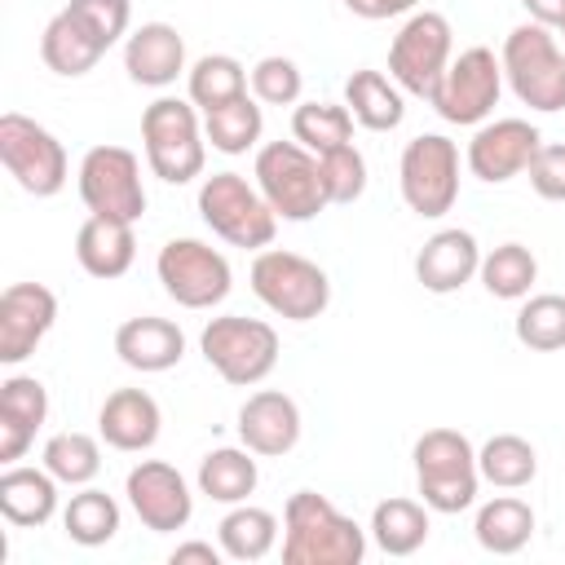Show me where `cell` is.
<instances>
[{"mask_svg":"<svg viewBox=\"0 0 565 565\" xmlns=\"http://www.w3.org/2000/svg\"><path fill=\"white\" fill-rule=\"evenodd\" d=\"M366 530L344 516L327 494L296 490L282 508V565H358Z\"/></svg>","mask_w":565,"mask_h":565,"instance_id":"obj_1","label":"cell"},{"mask_svg":"<svg viewBox=\"0 0 565 565\" xmlns=\"http://www.w3.org/2000/svg\"><path fill=\"white\" fill-rule=\"evenodd\" d=\"M141 146L159 181L168 185L194 181L207 159V132L199 124V106L181 97H154L141 110Z\"/></svg>","mask_w":565,"mask_h":565,"instance_id":"obj_2","label":"cell"},{"mask_svg":"<svg viewBox=\"0 0 565 565\" xmlns=\"http://www.w3.org/2000/svg\"><path fill=\"white\" fill-rule=\"evenodd\" d=\"M252 291L256 300L287 318V322H313L327 313L331 305V278L322 265H313L300 252H282V247H260L252 260Z\"/></svg>","mask_w":565,"mask_h":565,"instance_id":"obj_3","label":"cell"},{"mask_svg":"<svg viewBox=\"0 0 565 565\" xmlns=\"http://www.w3.org/2000/svg\"><path fill=\"white\" fill-rule=\"evenodd\" d=\"M499 62L521 106L543 110V115L565 110V49L556 44L552 26H539V22L512 26Z\"/></svg>","mask_w":565,"mask_h":565,"instance_id":"obj_4","label":"cell"},{"mask_svg":"<svg viewBox=\"0 0 565 565\" xmlns=\"http://www.w3.org/2000/svg\"><path fill=\"white\" fill-rule=\"evenodd\" d=\"M256 190L274 207L278 221H313L331 199L322 185L318 154L305 150L300 141H269L256 150Z\"/></svg>","mask_w":565,"mask_h":565,"instance_id":"obj_5","label":"cell"},{"mask_svg":"<svg viewBox=\"0 0 565 565\" xmlns=\"http://www.w3.org/2000/svg\"><path fill=\"white\" fill-rule=\"evenodd\" d=\"M415 481L428 512H463L477 503V450L459 428H428L415 441Z\"/></svg>","mask_w":565,"mask_h":565,"instance_id":"obj_6","label":"cell"},{"mask_svg":"<svg viewBox=\"0 0 565 565\" xmlns=\"http://www.w3.org/2000/svg\"><path fill=\"white\" fill-rule=\"evenodd\" d=\"M199 216H203V225L216 238H225L230 247H252V252L269 247L274 230H278V216L265 203V194L247 177H238V172L203 177V185H199Z\"/></svg>","mask_w":565,"mask_h":565,"instance_id":"obj_7","label":"cell"},{"mask_svg":"<svg viewBox=\"0 0 565 565\" xmlns=\"http://www.w3.org/2000/svg\"><path fill=\"white\" fill-rule=\"evenodd\" d=\"M199 349H203L207 366L234 388H252L278 366V331L269 322L243 318V313L212 318L199 335Z\"/></svg>","mask_w":565,"mask_h":565,"instance_id":"obj_8","label":"cell"},{"mask_svg":"<svg viewBox=\"0 0 565 565\" xmlns=\"http://www.w3.org/2000/svg\"><path fill=\"white\" fill-rule=\"evenodd\" d=\"M450 49H455V31H450L446 13L419 9L397 26V35L388 44V79L411 97H433L437 79L446 75V66L455 57Z\"/></svg>","mask_w":565,"mask_h":565,"instance_id":"obj_9","label":"cell"},{"mask_svg":"<svg viewBox=\"0 0 565 565\" xmlns=\"http://www.w3.org/2000/svg\"><path fill=\"white\" fill-rule=\"evenodd\" d=\"M0 163L35 199H53L71 177L66 146L44 124H35L31 115H18V110L0 115Z\"/></svg>","mask_w":565,"mask_h":565,"instance_id":"obj_10","label":"cell"},{"mask_svg":"<svg viewBox=\"0 0 565 565\" xmlns=\"http://www.w3.org/2000/svg\"><path fill=\"white\" fill-rule=\"evenodd\" d=\"M397 185L415 216H446L459 199V146L441 132L411 137L397 163Z\"/></svg>","mask_w":565,"mask_h":565,"instance_id":"obj_11","label":"cell"},{"mask_svg":"<svg viewBox=\"0 0 565 565\" xmlns=\"http://www.w3.org/2000/svg\"><path fill=\"white\" fill-rule=\"evenodd\" d=\"M154 274L163 282V291L181 305V309H212L230 296L234 287V269L230 260L203 243V238H168L159 247Z\"/></svg>","mask_w":565,"mask_h":565,"instance_id":"obj_12","label":"cell"},{"mask_svg":"<svg viewBox=\"0 0 565 565\" xmlns=\"http://www.w3.org/2000/svg\"><path fill=\"white\" fill-rule=\"evenodd\" d=\"M499 93H503V62L486 44H477V49H463L459 57H450V66L437 79L428 102L446 124L468 128V124H481L499 106Z\"/></svg>","mask_w":565,"mask_h":565,"instance_id":"obj_13","label":"cell"},{"mask_svg":"<svg viewBox=\"0 0 565 565\" xmlns=\"http://www.w3.org/2000/svg\"><path fill=\"white\" fill-rule=\"evenodd\" d=\"M79 199L93 216H115L137 225L146 212L141 159L124 146H93L79 159Z\"/></svg>","mask_w":565,"mask_h":565,"instance_id":"obj_14","label":"cell"},{"mask_svg":"<svg viewBox=\"0 0 565 565\" xmlns=\"http://www.w3.org/2000/svg\"><path fill=\"white\" fill-rule=\"evenodd\" d=\"M124 494L137 512V521L154 534H172V530H185L190 516H194V494L185 486V477L163 463V459H141L128 481H124Z\"/></svg>","mask_w":565,"mask_h":565,"instance_id":"obj_15","label":"cell"},{"mask_svg":"<svg viewBox=\"0 0 565 565\" xmlns=\"http://www.w3.org/2000/svg\"><path fill=\"white\" fill-rule=\"evenodd\" d=\"M543 146V132L530 124V119H494V124H481L468 141V172L486 185H503L512 177H521L530 168V159L539 154Z\"/></svg>","mask_w":565,"mask_h":565,"instance_id":"obj_16","label":"cell"},{"mask_svg":"<svg viewBox=\"0 0 565 565\" xmlns=\"http://www.w3.org/2000/svg\"><path fill=\"white\" fill-rule=\"evenodd\" d=\"M57 322V296L44 282H9L0 296V362L18 366Z\"/></svg>","mask_w":565,"mask_h":565,"instance_id":"obj_17","label":"cell"},{"mask_svg":"<svg viewBox=\"0 0 565 565\" xmlns=\"http://www.w3.org/2000/svg\"><path fill=\"white\" fill-rule=\"evenodd\" d=\"M238 441L252 455H287L300 441V406L278 393V388H260L238 406Z\"/></svg>","mask_w":565,"mask_h":565,"instance_id":"obj_18","label":"cell"},{"mask_svg":"<svg viewBox=\"0 0 565 565\" xmlns=\"http://www.w3.org/2000/svg\"><path fill=\"white\" fill-rule=\"evenodd\" d=\"M124 71L141 88H168L185 71V40L172 22H141L124 40Z\"/></svg>","mask_w":565,"mask_h":565,"instance_id":"obj_19","label":"cell"},{"mask_svg":"<svg viewBox=\"0 0 565 565\" xmlns=\"http://www.w3.org/2000/svg\"><path fill=\"white\" fill-rule=\"evenodd\" d=\"M477 269H481V247H477V238L468 234V230H437L424 247H419V256H415V278H419V287L424 291H433V296H450V291H459L463 282H472L477 278Z\"/></svg>","mask_w":565,"mask_h":565,"instance_id":"obj_20","label":"cell"},{"mask_svg":"<svg viewBox=\"0 0 565 565\" xmlns=\"http://www.w3.org/2000/svg\"><path fill=\"white\" fill-rule=\"evenodd\" d=\"M159 428H163V415L146 388H115L97 411L102 441L115 450H128V455L150 450L159 441Z\"/></svg>","mask_w":565,"mask_h":565,"instance_id":"obj_21","label":"cell"},{"mask_svg":"<svg viewBox=\"0 0 565 565\" xmlns=\"http://www.w3.org/2000/svg\"><path fill=\"white\" fill-rule=\"evenodd\" d=\"M115 353L124 366H132L141 375H159L185 358V331L172 318H154V313L128 318L115 331Z\"/></svg>","mask_w":565,"mask_h":565,"instance_id":"obj_22","label":"cell"},{"mask_svg":"<svg viewBox=\"0 0 565 565\" xmlns=\"http://www.w3.org/2000/svg\"><path fill=\"white\" fill-rule=\"evenodd\" d=\"M75 260L88 278H124L137 260V234H132V221H115V216H93L79 225L75 234Z\"/></svg>","mask_w":565,"mask_h":565,"instance_id":"obj_23","label":"cell"},{"mask_svg":"<svg viewBox=\"0 0 565 565\" xmlns=\"http://www.w3.org/2000/svg\"><path fill=\"white\" fill-rule=\"evenodd\" d=\"M57 477L49 468H26V463H9L0 472V512L9 525L18 530H40L53 521L57 512Z\"/></svg>","mask_w":565,"mask_h":565,"instance_id":"obj_24","label":"cell"},{"mask_svg":"<svg viewBox=\"0 0 565 565\" xmlns=\"http://www.w3.org/2000/svg\"><path fill=\"white\" fill-rule=\"evenodd\" d=\"M344 106H349V115H353L362 128H371V132H393V128L406 119V97H402V88H397L384 71H371V66H362V71H353V75L344 79Z\"/></svg>","mask_w":565,"mask_h":565,"instance_id":"obj_25","label":"cell"},{"mask_svg":"<svg viewBox=\"0 0 565 565\" xmlns=\"http://www.w3.org/2000/svg\"><path fill=\"white\" fill-rule=\"evenodd\" d=\"M102 53H106V49H102L66 9H57V13L49 18L44 35H40V57H44V66H49L53 75H66V79L88 75V71L102 62Z\"/></svg>","mask_w":565,"mask_h":565,"instance_id":"obj_26","label":"cell"},{"mask_svg":"<svg viewBox=\"0 0 565 565\" xmlns=\"http://www.w3.org/2000/svg\"><path fill=\"white\" fill-rule=\"evenodd\" d=\"M256 481H260V468L247 446H216L199 459V494H207L212 503H230V508L247 503Z\"/></svg>","mask_w":565,"mask_h":565,"instance_id":"obj_27","label":"cell"},{"mask_svg":"<svg viewBox=\"0 0 565 565\" xmlns=\"http://www.w3.org/2000/svg\"><path fill=\"white\" fill-rule=\"evenodd\" d=\"M477 543L494 556H512L534 539V508L516 494H499L477 508Z\"/></svg>","mask_w":565,"mask_h":565,"instance_id":"obj_28","label":"cell"},{"mask_svg":"<svg viewBox=\"0 0 565 565\" xmlns=\"http://www.w3.org/2000/svg\"><path fill=\"white\" fill-rule=\"evenodd\" d=\"M428 530H433L428 525V503H419V499H384L371 512V539L388 556L419 552L424 539H428Z\"/></svg>","mask_w":565,"mask_h":565,"instance_id":"obj_29","label":"cell"},{"mask_svg":"<svg viewBox=\"0 0 565 565\" xmlns=\"http://www.w3.org/2000/svg\"><path fill=\"white\" fill-rule=\"evenodd\" d=\"M216 543L230 561H260L274 552L278 543V516L269 508H252V503H234L221 525H216Z\"/></svg>","mask_w":565,"mask_h":565,"instance_id":"obj_30","label":"cell"},{"mask_svg":"<svg viewBox=\"0 0 565 565\" xmlns=\"http://www.w3.org/2000/svg\"><path fill=\"white\" fill-rule=\"evenodd\" d=\"M247 71H243V62L238 57H230V53H207V57H199L190 71H185V93H190V102L207 115V110H216V106H230V102H238L243 93H247Z\"/></svg>","mask_w":565,"mask_h":565,"instance_id":"obj_31","label":"cell"},{"mask_svg":"<svg viewBox=\"0 0 565 565\" xmlns=\"http://www.w3.org/2000/svg\"><path fill=\"white\" fill-rule=\"evenodd\" d=\"M477 472L481 481L499 486V490H521L534 481L539 472V455L521 433H494L481 450H477Z\"/></svg>","mask_w":565,"mask_h":565,"instance_id":"obj_32","label":"cell"},{"mask_svg":"<svg viewBox=\"0 0 565 565\" xmlns=\"http://www.w3.org/2000/svg\"><path fill=\"white\" fill-rule=\"evenodd\" d=\"M477 278L494 300H525L534 278H539V260L525 243H499L481 256Z\"/></svg>","mask_w":565,"mask_h":565,"instance_id":"obj_33","label":"cell"},{"mask_svg":"<svg viewBox=\"0 0 565 565\" xmlns=\"http://www.w3.org/2000/svg\"><path fill=\"white\" fill-rule=\"evenodd\" d=\"M62 530L71 543L79 547H102L119 534V503L97 490V486H84L79 494H71V503L62 508Z\"/></svg>","mask_w":565,"mask_h":565,"instance_id":"obj_34","label":"cell"},{"mask_svg":"<svg viewBox=\"0 0 565 565\" xmlns=\"http://www.w3.org/2000/svg\"><path fill=\"white\" fill-rule=\"evenodd\" d=\"M203 132H207L212 150H221V154H247V150L260 141V132H265L260 102L243 93L238 102L207 110V115H203Z\"/></svg>","mask_w":565,"mask_h":565,"instance_id":"obj_35","label":"cell"},{"mask_svg":"<svg viewBox=\"0 0 565 565\" xmlns=\"http://www.w3.org/2000/svg\"><path fill=\"white\" fill-rule=\"evenodd\" d=\"M353 124H358V119H353L349 106H340V102H300L296 115H291V137H296L305 150L327 154V150L353 141Z\"/></svg>","mask_w":565,"mask_h":565,"instance_id":"obj_36","label":"cell"},{"mask_svg":"<svg viewBox=\"0 0 565 565\" xmlns=\"http://www.w3.org/2000/svg\"><path fill=\"white\" fill-rule=\"evenodd\" d=\"M44 468L62 486H88L102 472V446L88 433H53L44 441Z\"/></svg>","mask_w":565,"mask_h":565,"instance_id":"obj_37","label":"cell"},{"mask_svg":"<svg viewBox=\"0 0 565 565\" xmlns=\"http://www.w3.org/2000/svg\"><path fill=\"white\" fill-rule=\"evenodd\" d=\"M516 340L525 349H534V353L565 349V296H556V291L530 296L516 309Z\"/></svg>","mask_w":565,"mask_h":565,"instance_id":"obj_38","label":"cell"},{"mask_svg":"<svg viewBox=\"0 0 565 565\" xmlns=\"http://www.w3.org/2000/svg\"><path fill=\"white\" fill-rule=\"evenodd\" d=\"M44 419H49V388L35 375H9L0 384V424L40 433Z\"/></svg>","mask_w":565,"mask_h":565,"instance_id":"obj_39","label":"cell"},{"mask_svg":"<svg viewBox=\"0 0 565 565\" xmlns=\"http://www.w3.org/2000/svg\"><path fill=\"white\" fill-rule=\"evenodd\" d=\"M318 168H322V185H327V199L331 203H358L362 190H366V159L353 141L318 154Z\"/></svg>","mask_w":565,"mask_h":565,"instance_id":"obj_40","label":"cell"},{"mask_svg":"<svg viewBox=\"0 0 565 565\" xmlns=\"http://www.w3.org/2000/svg\"><path fill=\"white\" fill-rule=\"evenodd\" d=\"M247 79H252V97L265 102V106H296L300 102V88H305L300 66L291 57H282V53L260 57Z\"/></svg>","mask_w":565,"mask_h":565,"instance_id":"obj_41","label":"cell"},{"mask_svg":"<svg viewBox=\"0 0 565 565\" xmlns=\"http://www.w3.org/2000/svg\"><path fill=\"white\" fill-rule=\"evenodd\" d=\"M66 13L102 44L110 49L115 40L128 35V22H132V4L128 0H66Z\"/></svg>","mask_w":565,"mask_h":565,"instance_id":"obj_42","label":"cell"},{"mask_svg":"<svg viewBox=\"0 0 565 565\" xmlns=\"http://www.w3.org/2000/svg\"><path fill=\"white\" fill-rule=\"evenodd\" d=\"M525 172H530V185L539 199L565 203V141H543Z\"/></svg>","mask_w":565,"mask_h":565,"instance_id":"obj_43","label":"cell"},{"mask_svg":"<svg viewBox=\"0 0 565 565\" xmlns=\"http://www.w3.org/2000/svg\"><path fill=\"white\" fill-rule=\"evenodd\" d=\"M353 18H366V22H384V18H402V13H415L419 0H340Z\"/></svg>","mask_w":565,"mask_h":565,"instance_id":"obj_44","label":"cell"},{"mask_svg":"<svg viewBox=\"0 0 565 565\" xmlns=\"http://www.w3.org/2000/svg\"><path fill=\"white\" fill-rule=\"evenodd\" d=\"M530 22L539 26H552V31H565V0H521Z\"/></svg>","mask_w":565,"mask_h":565,"instance_id":"obj_45","label":"cell"},{"mask_svg":"<svg viewBox=\"0 0 565 565\" xmlns=\"http://www.w3.org/2000/svg\"><path fill=\"white\" fill-rule=\"evenodd\" d=\"M225 552H221V543L212 547V543H199V539H190V543H177V552H172V565H185V561H203V565H216Z\"/></svg>","mask_w":565,"mask_h":565,"instance_id":"obj_46","label":"cell"},{"mask_svg":"<svg viewBox=\"0 0 565 565\" xmlns=\"http://www.w3.org/2000/svg\"><path fill=\"white\" fill-rule=\"evenodd\" d=\"M561 35H565V31H561Z\"/></svg>","mask_w":565,"mask_h":565,"instance_id":"obj_47","label":"cell"}]
</instances>
